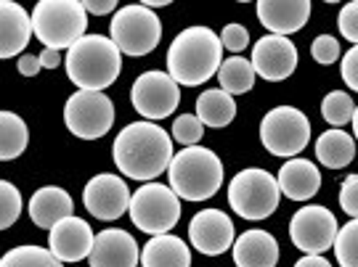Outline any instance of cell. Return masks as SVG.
<instances>
[{
	"label": "cell",
	"instance_id": "e575fe53",
	"mask_svg": "<svg viewBox=\"0 0 358 267\" xmlns=\"http://www.w3.org/2000/svg\"><path fill=\"white\" fill-rule=\"evenodd\" d=\"M220 43H223L226 51L242 53L250 45V32L242 24H226L223 26V35H220Z\"/></svg>",
	"mask_w": 358,
	"mask_h": 267
},
{
	"label": "cell",
	"instance_id": "ab89813d",
	"mask_svg": "<svg viewBox=\"0 0 358 267\" xmlns=\"http://www.w3.org/2000/svg\"><path fill=\"white\" fill-rule=\"evenodd\" d=\"M40 64H43V69H56V66L62 64V53L53 51V48H43V53H40Z\"/></svg>",
	"mask_w": 358,
	"mask_h": 267
},
{
	"label": "cell",
	"instance_id": "ba28073f",
	"mask_svg": "<svg viewBox=\"0 0 358 267\" xmlns=\"http://www.w3.org/2000/svg\"><path fill=\"white\" fill-rule=\"evenodd\" d=\"M112 40L125 56H146L152 53L162 40V22L159 16L146 6H125L115 13L109 24Z\"/></svg>",
	"mask_w": 358,
	"mask_h": 267
},
{
	"label": "cell",
	"instance_id": "52a82bcc",
	"mask_svg": "<svg viewBox=\"0 0 358 267\" xmlns=\"http://www.w3.org/2000/svg\"><path fill=\"white\" fill-rule=\"evenodd\" d=\"M130 220L141 233H149L152 238L165 236L180 220L178 193L162 183H146L130 199Z\"/></svg>",
	"mask_w": 358,
	"mask_h": 267
},
{
	"label": "cell",
	"instance_id": "f35d334b",
	"mask_svg": "<svg viewBox=\"0 0 358 267\" xmlns=\"http://www.w3.org/2000/svg\"><path fill=\"white\" fill-rule=\"evenodd\" d=\"M16 66H19V75H24V77H35L40 69H43V64H40V56H32V53H29V56H22Z\"/></svg>",
	"mask_w": 358,
	"mask_h": 267
},
{
	"label": "cell",
	"instance_id": "6da1fadb",
	"mask_svg": "<svg viewBox=\"0 0 358 267\" xmlns=\"http://www.w3.org/2000/svg\"><path fill=\"white\" fill-rule=\"evenodd\" d=\"M117 169L133 180L152 183L162 172L170 169L173 162V138L157 122H130L120 130L112 146Z\"/></svg>",
	"mask_w": 358,
	"mask_h": 267
},
{
	"label": "cell",
	"instance_id": "7402d4cb",
	"mask_svg": "<svg viewBox=\"0 0 358 267\" xmlns=\"http://www.w3.org/2000/svg\"><path fill=\"white\" fill-rule=\"evenodd\" d=\"M236 267H276L279 243L266 230H244L234 243Z\"/></svg>",
	"mask_w": 358,
	"mask_h": 267
},
{
	"label": "cell",
	"instance_id": "8d00e7d4",
	"mask_svg": "<svg viewBox=\"0 0 358 267\" xmlns=\"http://www.w3.org/2000/svg\"><path fill=\"white\" fill-rule=\"evenodd\" d=\"M340 75L350 90L358 93V45H353L350 51L343 56V64H340Z\"/></svg>",
	"mask_w": 358,
	"mask_h": 267
},
{
	"label": "cell",
	"instance_id": "d4e9b609",
	"mask_svg": "<svg viewBox=\"0 0 358 267\" xmlns=\"http://www.w3.org/2000/svg\"><path fill=\"white\" fill-rule=\"evenodd\" d=\"M196 116L202 119V125H207V128H215V130L229 128L231 122H234V116H236L234 96H229L226 90L220 88L205 90L196 98Z\"/></svg>",
	"mask_w": 358,
	"mask_h": 267
},
{
	"label": "cell",
	"instance_id": "9a60e30c",
	"mask_svg": "<svg viewBox=\"0 0 358 267\" xmlns=\"http://www.w3.org/2000/svg\"><path fill=\"white\" fill-rule=\"evenodd\" d=\"M252 66L257 77L268 82H282L297 69V48L292 40L282 35H263L252 48Z\"/></svg>",
	"mask_w": 358,
	"mask_h": 267
},
{
	"label": "cell",
	"instance_id": "83f0119b",
	"mask_svg": "<svg viewBox=\"0 0 358 267\" xmlns=\"http://www.w3.org/2000/svg\"><path fill=\"white\" fill-rule=\"evenodd\" d=\"M0 267H64L51 249L43 246H16L11 252H6L0 259Z\"/></svg>",
	"mask_w": 358,
	"mask_h": 267
},
{
	"label": "cell",
	"instance_id": "5bb4252c",
	"mask_svg": "<svg viewBox=\"0 0 358 267\" xmlns=\"http://www.w3.org/2000/svg\"><path fill=\"white\" fill-rule=\"evenodd\" d=\"M189 241L199 254L220 257L223 252L234 249V222L220 209H205L196 212L189 222Z\"/></svg>",
	"mask_w": 358,
	"mask_h": 267
},
{
	"label": "cell",
	"instance_id": "3957f363",
	"mask_svg": "<svg viewBox=\"0 0 358 267\" xmlns=\"http://www.w3.org/2000/svg\"><path fill=\"white\" fill-rule=\"evenodd\" d=\"M66 77L80 90H96L115 85L122 72V53L112 38L103 35H85L66 51Z\"/></svg>",
	"mask_w": 358,
	"mask_h": 267
},
{
	"label": "cell",
	"instance_id": "ffe728a7",
	"mask_svg": "<svg viewBox=\"0 0 358 267\" xmlns=\"http://www.w3.org/2000/svg\"><path fill=\"white\" fill-rule=\"evenodd\" d=\"M72 212H75V201L59 185H43L29 199V220L43 230L56 228L62 220L72 217Z\"/></svg>",
	"mask_w": 358,
	"mask_h": 267
},
{
	"label": "cell",
	"instance_id": "277c9868",
	"mask_svg": "<svg viewBox=\"0 0 358 267\" xmlns=\"http://www.w3.org/2000/svg\"><path fill=\"white\" fill-rule=\"evenodd\" d=\"M170 188L186 201H205L213 199L223 185V162L215 151L202 146L180 148L167 169Z\"/></svg>",
	"mask_w": 358,
	"mask_h": 267
},
{
	"label": "cell",
	"instance_id": "d6986e66",
	"mask_svg": "<svg viewBox=\"0 0 358 267\" xmlns=\"http://www.w3.org/2000/svg\"><path fill=\"white\" fill-rule=\"evenodd\" d=\"M35 35L32 16L13 0L0 3V56L13 59L27 48L29 38Z\"/></svg>",
	"mask_w": 358,
	"mask_h": 267
},
{
	"label": "cell",
	"instance_id": "1f68e13d",
	"mask_svg": "<svg viewBox=\"0 0 358 267\" xmlns=\"http://www.w3.org/2000/svg\"><path fill=\"white\" fill-rule=\"evenodd\" d=\"M205 135V125L196 114H180L173 122V138L178 140L180 146H199V140Z\"/></svg>",
	"mask_w": 358,
	"mask_h": 267
},
{
	"label": "cell",
	"instance_id": "e0dca14e",
	"mask_svg": "<svg viewBox=\"0 0 358 267\" xmlns=\"http://www.w3.org/2000/svg\"><path fill=\"white\" fill-rule=\"evenodd\" d=\"M88 262L90 267H136L141 262V249L128 230H101Z\"/></svg>",
	"mask_w": 358,
	"mask_h": 267
},
{
	"label": "cell",
	"instance_id": "484cf974",
	"mask_svg": "<svg viewBox=\"0 0 358 267\" xmlns=\"http://www.w3.org/2000/svg\"><path fill=\"white\" fill-rule=\"evenodd\" d=\"M255 66L252 61H247L242 56H231L223 61L220 72H217V85L220 90H226L229 96H242V93H250L252 85H255Z\"/></svg>",
	"mask_w": 358,
	"mask_h": 267
},
{
	"label": "cell",
	"instance_id": "7a4b0ae2",
	"mask_svg": "<svg viewBox=\"0 0 358 267\" xmlns=\"http://www.w3.org/2000/svg\"><path fill=\"white\" fill-rule=\"evenodd\" d=\"M223 66V43L210 26H189L167 48V75L178 85L196 88Z\"/></svg>",
	"mask_w": 358,
	"mask_h": 267
},
{
	"label": "cell",
	"instance_id": "60d3db41",
	"mask_svg": "<svg viewBox=\"0 0 358 267\" xmlns=\"http://www.w3.org/2000/svg\"><path fill=\"white\" fill-rule=\"evenodd\" d=\"M294 267H332L329 265V259L321 254H306L303 259H297Z\"/></svg>",
	"mask_w": 358,
	"mask_h": 267
},
{
	"label": "cell",
	"instance_id": "7c38bea8",
	"mask_svg": "<svg viewBox=\"0 0 358 267\" xmlns=\"http://www.w3.org/2000/svg\"><path fill=\"white\" fill-rule=\"evenodd\" d=\"M337 233H340L337 217L319 204L297 209L292 215V222H289V238L306 254H324L327 249H332L337 241Z\"/></svg>",
	"mask_w": 358,
	"mask_h": 267
},
{
	"label": "cell",
	"instance_id": "4dcf8cb0",
	"mask_svg": "<svg viewBox=\"0 0 358 267\" xmlns=\"http://www.w3.org/2000/svg\"><path fill=\"white\" fill-rule=\"evenodd\" d=\"M22 215V193L8 180L0 183V228L8 230Z\"/></svg>",
	"mask_w": 358,
	"mask_h": 267
},
{
	"label": "cell",
	"instance_id": "b9f144b4",
	"mask_svg": "<svg viewBox=\"0 0 358 267\" xmlns=\"http://www.w3.org/2000/svg\"><path fill=\"white\" fill-rule=\"evenodd\" d=\"M143 6H146V8H162V6H167V0H143Z\"/></svg>",
	"mask_w": 358,
	"mask_h": 267
},
{
	"label": "cell",
	"instance_id": "836d02e7",
	"mask_svg": "<svg viewBox=\"0 0 358 267\" xmlns=\"http://www.w3.org/2000/svg\"><path fill=\"white\" fill-rule=\"evenodd\" d=\"M337 26H340V35L348 43H356L358 45V0H353V3H348V6L340 8Z\"/></svg>",
	"mask_w": 358,
	"mask_h": 267
},
{
	"label": "cell",
	"instance_id": "2e32d148",
	"mask_svg": "<svg viewBox=\"0 0 358 267\" xmlns=\"http://www.w3.org/2000/svg\"><path fill=\"white\" fill-rule=\"evenodd\" d=\"M96 236L85 220L80 217H66L56 228L48 233V249L59 262H80V259H90Z\"/></svg>",
	"mask_w": 358,
	"mask_h": 267
},
{
	"label": "cell",
	"instance_id": "f1b7e54d",
	"mask_svg": "<svg viewBox=\"0 0 358 267\" xmlns=\"http://www.w3.org/2000/svg\"><path fill=\"white\" fill-rule=\"evenodd\" d=\"M321 116L332 125V128H343L348 122H353V116H356V103L353 98L348 96L345 90H332V93H327L324 96V101H321Z\"/></svg>",
	"mask_w": 358,
	"mask_h": 267
},
{
	"label": "cell",
	"instance_id": "d6a6232c",
	"mask_svg": "<svg viewBox=\"0 0 358 267\" xmlns=\"http://www.w3.org/2000/svg\"><path fill=\"white\" fill-rule=\"evenodd\" d=\"M310 53H313V59L321 66H329L340 59V43L332 35H319V38L313 40V45H310Z\"/></svg>",
	"mask_w": 358,
	"mask_h": 267
},
{
	"label": "cell",
	"instance_id": "f546056e",
	"mask_svg": "<svg viewBox=\"0 0 358 267\" xmlns=\"http://www.w3.org/2000/svg\"><path fill=\"white\" fill-rule=\"evenodd\" d=\"M334 254L340 267H358V217L350 220L345 228H340L334 241Z\"/></svg>",
	"mask_w": 358,
	"mask_h": 267
},
{
	"label": "cell",
	"instance_id": "44dd1931",
	"mask_svg": "<svg viewBox=\"0 0 358 267\" xmlns=\"http://www.w3.org/2000/svg\"><path fill=\"white\" fill-rule=\"evenodd\" d=\"M279 191L292 199V201H308L313 199L321 188V172L319 167L308 159H289L279 169Z\"/></svg>",
	"mask_w": 358,
	"mask_h": 267
},
{
	"label": "cell",
	"instance_id": "7bdbcfd3",
	"mask_svg": "<svg viewBox=\"0 0 358 267\" xmlns=\"http://www.w3.org/2000/svg\"><path fill=\"white\" fill-rule=\"evenodd\" d=\"M353 132H356V138H358V106H356V116H353Z\"/></svg>",
	"mask_w": 358,
	"mask_h": 267
},
{
	"label": "cell",
	"instance_id": "d590c367",
	"mask_svg": "<svg viewBox=\"0 0 358 267\" xmlns=\"http://www.w3.org/2000/svg\"><path fill=\"white\" fill-rule=\"evenodd\" d=\"M340 206L353 220L358 217V175H348V180L343 183V188H340Z\"/></svg>",
	"mask_w": 358,
	"mask_h": 267
},
{
	"label": "cell",
	"instance_id": "4316f807",
	"mask_svg": "<svg viewBox=\"0 0 358 267\" xmlns=\"http://www.w3.org/2000/svg\"><path fill=\"white\" fill-rule=\"evenodd\" d=\"M29 143V128L24 119L13 112H3L0 114V159L11 162L16 156H22Z\"/></svg>",
	"mask_w": 358,
	"mask_h": 267
},
{
	"label": "cell",
	"instance_id": "4fadbf2b",
	"mask_svg": "<svg viewBox=\"0 0 358 267\" xmlns=\"http://www.w3.org/2000/svg\"><path fill=\"white\" fill-rule=\"evenodd\" d=\"M130 191L125 185V180L117 178V175H96L93 180L85 183V191H83V204L88 209L90 215L96 220H117L122 217L125 212H130Z\"/></svg>",
	"mask_w": 358,
	"mask_h": 267
},
{
	"label": "cell",
	"instance_id": "cb8c5ba5",
	"mask_svg": "<svg viewBox=\"0 0 358 267\" xmlns=\"http://www.w3.org/2000/svg\"><path fill=\"white\" fill-rule=\"evenodd\" d=\"M316 159L327 169H343L356 159V140L345 130H327L316 140Z\"/></svg>",
	"mask_w": 358,
	"mask_h": 267
},
{
	"label": "cell",
	"instance_id": "ac0fdd59",
	"mask_svg": "<svg viewBox=\"0 0 358 267\" xmlns=\"http://www.w3.org/2000/svg\"><path fill=\"white\" fill-rule=\"evenodd\" d=\"M257 22L271 29V35H292L300 32L310 19L308 0H257Z\"/></svg>",
	"mask_w": 358,
	"mask_h": 267
},
{
	"label": "cell",
	"instance_id": "8992f818",
	"mask_svg": "<svg viewBox=\"0 0 358 267\" xmlns=\"http://www.w3.org/2000/svg\"><path fill=\"white\" fill-rule=\"evenodd\" d=\"M282 199L279 180L260 167H247L234 175L229 185L231 209L244 220H266L276 212Z\"/></svg>",
	"mask_w": 358,
	"mask_h": 267
},
{
	"label": "cell",
	"instance_id": "8fae6325",
	"mask_svg": "<svg viewBox=\"0 0 358 267\" xmlns=\"http://www.w3.org/2000/svg\"><path fill=\"white\" fill-rule=\"evenodd\" d=\"M130 103L138 114L146 116V122L165 119L180 103L178 82L167 72H143L130 88Z\"/></svg>",
	"mask_w": 358,
	"mask_h": 267
},
{
	"label": "cell",
	"instance_id": "74e56055",
	"mask_svg": "<svg viewBox=\"0 0 358 267\" xmlns=\"http://www.w3.org/2000/svg\"><path fill=\"white\" fill-rule=\"evenodd\" d=\"M85 11L93 13V16H106V13H117V0H85L83 3Z\"/></svg>",
	"mask_w": 358,
	"mask_h": 267
},
{
	"label": "cell",
	"instance_id": "603a6c76",
	"mask_svg": "<svg viewBox=\"0 0 358 267\" xmlns=\"http://www.w3.org/2000/svg\"><path fill=\"white\" fill-rule=\"evenodd\" d=\"M141 267H192V252L178 236H154L141 249Z\"/></svg>",
	"mask_w": 358,
	"mask_h": 267
},
{
	"label": "cell",
	"instance_id": "5b68a950",
	"mask_svg": "<svg viewBox=\"0 0 358 267\" xmlns=\"http://www.w3.org/2000/svg\"><path fill=\"white\" fill-rule=\"evenodd\" d=\"M35 38L53 51L72 48L85 38L88 11L77 0H40L32 11Z\"/></svg>",
	"mask_w": 358,
	"mask_h": 267
},
{
	"label": "cell",
	"instance_id": "9c48e42d",
	"mask_svg": "<svg viewBox=\"0 0 358 267\" xmlns=\"http://www.w3.org/2000/svg\"><path fill=\"white\" fill-rule=\"evenodd\" d=\"M260 140H263V148L273 156L297 159V153L310 140V122L294 106H276L260 122Z\"/></svg>",
	"mask_w": 358,
	"mask_h": 267
},
{
	"label": "cell",
	"instance_id": "30bf717a",
	"mask_svg": "<svg viewBox=\"0 0 358 267\" xmlns=\"http://www.w3.org/2000/svg\"><path fill=\"white\" fill-rule=\"evenodd\" d=\"M64 122L75 138L99 140L115 125V103L106 93L77 90L75 96L66 98Z\"/></svg>",
	"mask_w": 358,
	"mask_h": 267
}]
</instances>
